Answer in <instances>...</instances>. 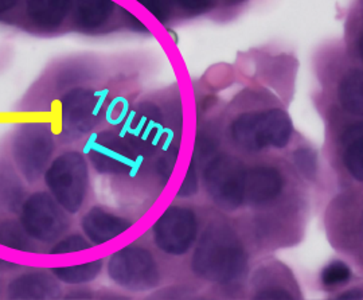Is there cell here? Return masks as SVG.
<instances>
[{
    "instance_id": "cell-30",
    "label": "cell",
    "mask_w": 363,
    "mask_h": 300,
    "mask_svg": "<svg viewBox=\"0 0 363 300\" xmlns=\"http://www.w3.org/2000/svg\"><path fill=\"white\" fill-rule=\"evenodd\" d=\"M357 291H359V289L352 288L350 291H343L342 295H337V299H362V294L361 292L355 294Z\"/></svg>"
},
{
    "instance_id": "cell-24",
    "label": "cell",
    "mask_w": 363,
    "mask_h": 300,
    "mask_svg": "<svg viewBox=\"0 0 363 300\" xmlns=\"http://www.w3.org/2000/svg\"><path fill=\"white\" fill-rule=\"evenodd\" d=\"M292 162L304 179L315 181L319 170L318 154L315 150L308 145H300L292 152Z\"/></svg>"
},
{
    "instance_id": "cell-1",
    "label": "cell",
    "mask_w": 363,
    "mask_h": 300,
    "mask_svg": "<svg viewBox=\"0 0 363 300\" xmlns=\"http://www.w3.org/2000/svg\"><path fill=\"white\" fill-rule=\"evenodd\" d=\"M247 267V247L229 222L214 220L198 235L191 256V271L198 279L230 286L242 279Z\"/></svg>"
},
{
    "instance_id": "cell-20",
    "label": "cell",
    "mask_w": 363,
    "mask_h": 300,
    "mask_svg": "<svg viewBox=\"0 0 363 300\" xmlns=\"http://www.w3.org/2000/svg\"><path fill=\"white\" fill-rule=\"evenodd\" d=\"M337 100L342 109L352 116L363 113V73L361 69L349 70L337 85Z\"/></svg>"
},
{
    "instance_id": "cell-9",
    "label": "cell",
    "mask_w": 363,
    "mask_h": 300,
    "mask_svg": "<svg viewBox=\"0 0 363 300\" xmlns=\"http://www.w3.org/2000/svg\"><path fill=\"white\" fill-rule=\"evenodd\" d=\"M199 226V217L193 208L169 205L152 225V241L162 253L181 257L194 248Z\"/></svg>"
},
{
    "instance_id": "cell-8",
    "label": "cell",
    "mask_w": 363,
    "mask_h": 300,
    "mask_svg": "<svg viewBox=\"0 0 363 300\" xmlns=\"http://www.w3.org/2000/svg\"><path fill=\"white\" fill-rule=\"evenodd\" d=\"M19 222L35 243L54 244L70 229V217L49 191H37L19 209Z\"/></svg>"
},
{
    "instance_id": "cell-21",
    "label": "cell",
    "mask_w": 363,
    "mask_h": 300,
    "mask_svg": "<svg viewBox=\"0 0 363 300\" xmlns=\"http://www.w3.org/2000/svg\"><path fill=\"white\" fill-rule=\"evenodd\" d=\"M0 245L21 252H38L37 243L27 235L19 220L0 213Z\"/></svg>"
},
{
    "instance_id": "cell-27",
    "label": "cell",
    "mask_w": 363,
    "mask_h": 300,
    "mask_svg": "<svg viewBox=\"0 0 363 300\" xmlns=\"http://www.w3.org/2000/svg\"><path fill=\"white\" fill-rule=\"evenodd\" d=\"M198 190H199V175H198L194 162H191L181 187L178 190V198H190V196H196Z\"/></svg>"
},
{
    "instance_id": "cell-16",
    "label": "cell",
    "mask_w": 363,
    "mask_h": 300,
    "mask_svg": "<svg viewBox=\"0 0 363 300\" xmlns=\"http://www.w3.org/2000/svg\"><path fill=\"white\" fill-rule=\"evenodd\" d=\"M116 4L112 0H73V21L82 31H94L112 18Z\"/></svg>"
},
{
    "instance_id": "cell-28",
    "label": "cell",
    "mask_w": 363,
    "mask_h": 300,
    "mask_svg": "<svg viewBox=\"0 0 363 300\" xmlns=\"http://www.w3.org/2000/svg\"><path fill=\"white\" fill-rule=\"evenodd\" d=\"M140 4L151 13H154L157 21L164 22L171 13V9L174 4V0H138Z\"/></svg>"
},
{
    "instance_id": "cell-26",
    "label": "cell",
    "mask_w": 363,
    "mask_h": 300,
    "mask_svg": "<svg viewBox=\"0 0 363 300\" xmlns=\"http://www.w3.org/2000/svg\"><path fill=\"white\" fill-rule=\"evenodd\" d=\"M218 142L220 139L208 130L199 132L195 142V157H206L214 154L218 150Z\"/></svg>"
},
{
    "instance_id": "cell-5",
    "label": "cell",
    "mask_w": 363,
    "mask_h": 300,
    "mask_svg": "<svg viewBox=\"0 0 363 300\" xmlns=\"http://www.w3.org/2000/svg\"><path fill=\"white\" fill-rule=\"evenodd\" d=\"M106 274L118 287L130 292L151 291L162 283V270L155 255L139 243L112 253L106 262Z\"/></svg>"
},
{
    "instance_id": "cell-11",
    "label": "cell",
    "mask_w": 363,
    "mask_h": 300,
    "mask_svg": "<svg viewBox=\"0 0 363 300\" xmlns=\"http://www.w3.org/2000/svg\"><path fill=\"white\" fill-rule=\"evenodd\" d=\"M121 126L123 130L120 133L124 135L144 157L155 154L156 150L164 143L163 139L169 132L162 109L152 103H142L133 106Z\"/></svg>"
},
{
    "instance_id": "cell-32",
    "label": "cell",
    "mask_w": 363,
    "mask_h": 300,
    "mask_svg": "<svg viewBox=\"0 0 363 300\" xmlns=\"http://www.w3.org/2000/svg\"><path fill=\"white\" fill-rule=\"evenodd\" d=\"M16 268H19L18 264H13V262H10V261L0 259V271L1 272H11L13 270H16Z\"/></svg>"
},
{
    "instance_id": "cell-23",
    "label": "cell",
    "mask_w": 363,
    "mask_h": 300,
    "mask_svg": "<svg viewBox=\"0 0 363 300\" xmlns=\"http://www.w3.org/2000/svg\"><path fill=\"white\" fill-rule=\"evenodd\" d=\"M352 270L347 262L342 260L330 261L322 270L319 282L325 292H337L350 284Z\"/></svg>"
},
{
    "instance_id": "cell-25",
    "label": "cell",
    "mask_w": 363,
    "mask_h": 300,
    "mask_svg": "<svg viewBox=\"0 0 363 300\" xmlns=\"http://www.w3.org/2000/svg\"><path fill=\"white\" fill-rule=\"evenodd\" d=\"M93 248V244L84 235V233H70L62 235L57 240L49 250L50 255H72L79 253Z\"/></svg>"
},
{
    "instance_id": "cell-15",
    "label": "cell",
    "mask_w": 363,
    "mask_h": 300,
    "mask_svg": "<svg viewBox=\"0 0 363 300\" xmlns=\"http://www.w3.org/2000/svg\"><path fill=\"white\" fill-rule=\"evenodd\" d=\"M61 294L60 280L49 271L35 270L19 274L7 287L10 299H52Z\"/></svg>"
},
{
    "instance_id": "cell-19",
    "label": "cell",
    "mask_w": 363,
    "mask_h": 300,
    "mask_svg": "<svg viewBox=\"0 0 363 300\" xmlns=\"http://www.w3.org/2000/svg\"><path fill=\"white\" fill-rule=\"evenodd\" d=\"M26 189L23 181L7 160H0V210L19 211L25 201Z\"/></svg>"
},
{
    "instance_id": "cell-17",
    "label": "cell",
    "mask_w": 363,
    "mask_h": 300,
    "mask_svg": "<svg viewBox=\"0 0 363 300\" xmlns=\"http://www.w3.org/2000/svg\"><path fill=\"white\" fill-rule=\"evenodd\" d=\"M342 163L351 177L362 182L363 179V126L362 121L346 127L340 136Z\"/></svg>"
},
{
    "instance_id": "cell-12",
    "label": "cell",
    "mask_w": 363,
    "mask_h": 300,
    "mask_svg": "<svg viewBox=\"0 0 363 300\" xmlns=\"http://www.w3.org/2000/svg\"><path fill=\"white\" fill-rule=\"evenodd\" d=\"M286 178L277 166L259 163L247 167L245 204L252 208H269L284 194Z\"/></svg>"
},
{
    "instance_id": "cell-18",
    "label": "cell",
    "mask_w": 363,
    "mask_h": 300,
    "mask_svg": "<svg viewBox=\"0 0 363 300\" xmlns=\"http://www.w3.org/2000/svg\"><path fill=\"white\" fill-rule=\"evenodd\" d=\"M73 0H27L30 21L43 30H54L62 25L72 13Z\"/></svg>"
},
{
    "instance_id": "cell-4",
    "label": "cell",
    "mask_w": 363,
    "mask_h": 300,
    "mask_svg": "<svg viewBox=\"0 0 363 300\" xmlns=\"http://www.w3.org/2000/svg\"><path fill=\"white\" fill-rule=\"evenodd\" d=\"M84 155L96 172L101 175L135 177L144 155L120 132H93L84 144Z\"/></svg>"
},
{
    "instance_id": "cell-6",
    "label": "cell",
    "mask_w": 363,
    "mask_h": 300,
    "mask_svg": "<svg viewBox=\"0 0 363 300\" xmlns=\"http://www.w3.org/2000/svg\"><path fill=\"white\" fill-rule=\"evenodd\" d=\"M244 162L230 154L220 152L211 157L202 172V183L208 196L220 209L234 211L245 205Z\"/></svg>"
},
{
    "instance_id": "cell-29",
    "label": "cell",
    "mask_w": 363,
    "mask_h": 300,
    "mask_svg": "<svg viewBox=\"0 0 363 300\" xmlns=\"http://www.w3.org/2000/svg\"><path fill=\"white\" fill-rule=\"evenodd\" d=\"M177 4H179L182 9L191 11V13H201L208 10L211 6L213 0H174Z\"/></svg>"
},
{
    "instance_id": "cell-14",
    "label": "cell",
    "mask_w": 363,
    "mask_h": 300,
    "mask_svg": "<svg viewBox=\"0 0 363 300\" xmlns=\"http://www.w3.org/2000/svg\"><path fill=\"white\" fill-rule=\"evenodd\" d=\"M81 229L84 235L91 241L93 247L104 245L124 235L133 226V222L113 210L101 205L91 206L81 217Z\"/></svg>"
},
{
    "instance_id": "cell-3",
    "label": "cell",
    "mask_w": 363,
    "mask_h": 300,
    "mask_svg": "<svg viewBox=\"0 0 363 300\" xmlns=\"http://www.w3.org/2000/svg\"><path fill=\"white\" fill-rule=\"evenodd\" d=\"M43 179L52 198L69 214L84 209L91 190L89 163L84 152L65 151L54 157Z\"/></svg>"
},
{
    "instance_id": "cell-2",
    "label": "cell",
    "mask_w": 363,
    "mask_h": 300,
    "mask_svg": "<svg viewBox=\"0 0 363 300\" xmlns=\"http://www.w3.org/2000/svg\"><path fill=\"white\" fill-rule=\"evenodd\" d=\"M292 136V120L281 108L241 113L229 126L230 142L245 154H259L268 148L283 150Z\"/></svg>"
},
{
    "instance_id": "cell-33",
    "label": "cell",
    "mask_w": 363,
    "mask_h": 300,
    "mask_svg": "<svg viewBox=\"0 0 363 300\" xmlns=\"http://www.w3.org/2000/svg\"><path fill=\"white\" fill-rule=\"evenodd\" d=\"M0 294H1V280H0Z\"/></svg>"
},
{
    "instance_id": "cell-31",
    "label": "cell",
    "mask_w": 363,
    "mask_h": 300,
    "mask_svg": "<svg viewBox=\"0 0 363 300\" xmlns=\"http://www.w3.org/2000/svg\"><path fill=\"white\" fill-rule=\"evenodd\" d=\"M19 1L21 0H0V13L11 10Z\"/></svg>"
},
{
    "instance_id": "cell-10",
    "label": "cell",
    "mask_w": 363,
    "mask_h": 300,
    "mask_svg": "<svg viewBox=\"0 0 363 300\" xmlns=\"http://www.w3.org/2000/svg\"><path fill=\"white\" fill-rule=\"evenodd\" d=\"M105 91L76 88L66 93L61 101V132L69 140L88 135L99 124L104 112Z\"/></svg>"
},
{
    "instance_id": "cell-7",
    "label": "cell",
    "mask_w": 363,
    "mask_h": 300,
    "mask_svg": "<svg viewBox=\"0 0 363 300\" xmlns=\"http://www.w3.org/2000/svg\"><path fill=\"white\" fill-rule=\"evenodd\" d=\"M55 150L52 130L43 123L22 124L13 133L11 155L27 182H37L45 174Z\"/></svg>"
},
{
    "instance_id": "cell-13",
    "label": "cell",
    "mask_w": 363,
    "mask_h": 300,
    "mask_svg": "<svg viewBox=\"0 0 363 300\" xmlns=\"http://www.w3.org/2000/svg\"><path fill=\"white\" fill-rule=\"evenodd\" d=\"M255 298L257 299H296L300 289L291 270L283 262H262L250 279Z\"/></svg>"
},
{
    "instance_id": "cell-22",
    "label": "cell",
    "mask_w": 363,
    "mask_h": 300,
    "mask_svg": "<svg viewBox=\"0 0 363 300\" xmlns=\"http://www.w3.org/2000/svg\"><path fill=\"white\" fill-rule=\"evenodd\" d=\"M104 268V260L97 259L77 265H65V267H55L52 272L61 283L69 286H82L93 282L99 277Z\"/></svg>"
}]
</instances>
